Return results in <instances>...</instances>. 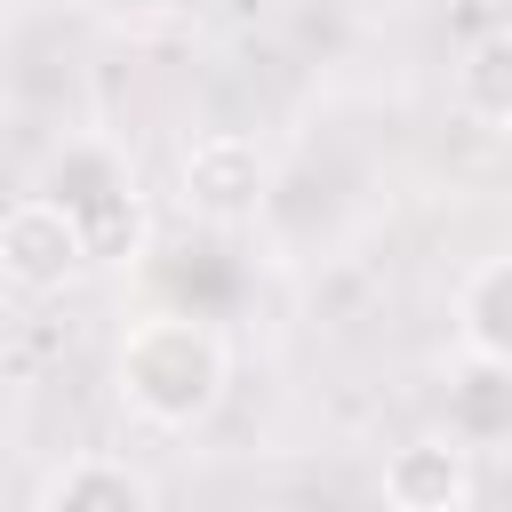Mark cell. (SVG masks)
Listing matches in <instances>:
<instances>
[{
    "label": "cell",
    "instance_id": "obj_10",
    "mask_svg": "<svg viewBox=\"0 0 512 512\" xmlns=\"http://www.w3.org/2000/svg\"><path fill=\"white\" fill-rule=\"evenodd\" d=\"M16 336H24V304L0 288V368H8V352H16Z\"/></svg>",
    "mask_w": 512,
    "mask_h": 512
},
{
    "label": "cell",
    "instance_id": "obj_1",
    "mask_svg": "<svg viewBox=\"0 0 512 512\" xmlns=\"http://www.w3.org/2000/svg\"><path fill=\"white\" fill-rule=\"evenodd\" d=\"M112 392L144 432H200L232 392V344L208 312H136L112 344Z\"/></svg>",
    "mask_w": 512,
    "mask_h": 512
},
{
    "label": "cell",
    "instance_id": "obj_12",
    "mask_svg": "<svg viewBox=\"0 0 512 512\" xmlns=\"http://www.w3.org/2000/svg\"><path fill=\"white\" fill-rule=\"evenodd\" d=\"M0 128H8V96H0Z\"/></svg>",
    "mask_w": 512,
    "mask_h": 512
},
{
    "label": "cell",
    "instance_id": "obj_11",
    "mask_svg": "<svg viewBox=\"0 0 512 512\" xmlns=\"http://www.w3.org/2000/svg\"><path fill=\"white\" fill-rule=\"evenodd\" d=\"M8 416H16V384H8V368H0V432H8Z\"/></svg>",
    "mask_w": 512,
    "mask_h": 512
},
{
    "label": "cell",
    "instance_id": "obj_2",
    "mask_svg": "<svg viewBox=\"0 0 512 512\" xmlns=\"http://www.w3.org/2000/svg\"><path fill=\"white\" fill-rule=\"evenodd\" d=\"M40 200H48V208H64V216L80 224L88 264H96V256H120V232L136 240V168H128L104 136H72V144L48 160Z\"/></svg>",
    "mask_w": 512,
    "mask_h": 512
},
{
    "label": "cell",
    "instance_id": "obj_3",
    "mask_svg": "<svg viewBox=\"0 0 512 512\" xmlns=\"http://www.w3.org/2000/svg\"><path fill=\"white\" fill-rule=\"evenodd\" d=\"M264 192H272V160H264V144L248 128H208V136H192L176 152V200L200 224L232 232V224H248L264 208Z\"/></svg>",
    "mask_w": 512,
    "mask_h": 512
},
{
    "label": "cell",
    "instance_id": "obj_4",
    "mask_svg": "<svg viewBox=\"0 0 512 512\" xmlns=\"http://www.w3.org/2000/svg\"><path fill=\"white\" fill-rule=\"evenodd\" d=\"M88 272V240L64 208H48L40 192L0 208V288L8 296H56Z\"/></svg>",
    "mask_w": 512,
    "mask_h": 512
},
{
    "label": "cell",
    "instance_id": "obj_8",
    "mask_svg": "<svg viewBox=\"0 0 512 512\" xmlns=\"http://www.w3.org/2000/svg\"><path fill=\"white\" fill-rule=\"evenodd\" d=\"M40 512H152V480L128 456H72L48 480Z\"/></svg>",
    "mask_w": 512,
    "mask_h": 512
},
{
    "label": "cell",
    "instance_id": "obj_6",
    "mask_svg": "<svg viewBox=\"0 0 512 512\" xmlns=\"http://www.w3.org/2000/svg\"><path fill=\"white\" fill-rule=\"evenodd\" d=\"M456 360H512V256H480L456 280Z\"/></svg>",
    "mask_w": 512,
    "mask_h": 512
},
{
    "label": "cell",
    "instance_id": "obj_7",
    "mask_svg": "<svg viewBox=\"0 0 512 512\" xmlns=\"http://www.w3.org/2000/svg\"><path fill=\"white\" fill-rule=\"evenodd\" d=\"M448 440L472 456L512 440V360H456L448 368Z\"/></svg>",
    "mask_w": 512,
    "mask_h": 512
},
{
    "label": "cell",
    "instance_id": "obj_9",
    "mask_svg": "<svg viewBox=\"0 0 512 512\" xmlns=\"http://www.w3.org/2000/svg\"><path fill=\"white\" fill-rule=\"evenodd\" d=\"M448 96H456V112L480 120V128H504V120H512V32H504V24H488V32L464 40V56H456V72H448Z\"/></svg>",
    "mask_w": 512,
    "mask_h": 512
},
{
    "label": "cell",
    "instance_id": "obj_5",
    "mask_svg": "<svg viewBox=\"0 0 512 512\" xmlns=\"http://www.w3.org/2000/svg\"><path fill=\"white\" fill-rule=\"evenodd\" d=\"M384 512H472L480 496V472H472V448H456L448 432H416L384 456Z\"/></svg>",
    "mask_w": 512,
    "mask_h": 512
}]
</instances>
